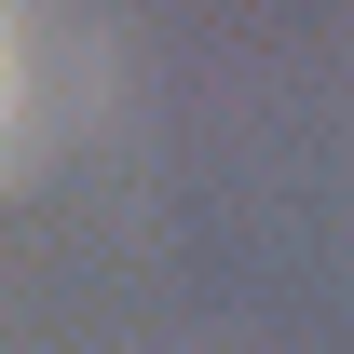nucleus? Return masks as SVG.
<instances>
[{
  "label": "nucleus",
  "instance_id": "1",
  "mask_svg": "<svg viewBox=\"0 0 354 354\" xmlns=\"http://www.w3.org/2000/svg\"><path fill=\"white\" fill-rule=\"evenodd\" d=\"M14 95H28V68H14V0H0V136H14Z\"/></svg>",
  "mask_w": 354,
  "mask_h": 354
}]
</instances>
